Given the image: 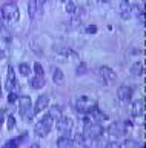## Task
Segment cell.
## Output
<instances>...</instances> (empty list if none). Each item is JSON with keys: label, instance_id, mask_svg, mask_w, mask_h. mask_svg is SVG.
I'll return each mask as SVG.
<instances>
[{"label": "cell", "instance_id": "obj_1", "mask_svg": "<svg viewBox=\"0 0 146 148\" xmlns=\"http://www.w3.org/2000/svg\"><path fill=\"white\" fill-rule=\"evenodd\" d=\"M102 134H103V127H102V123L85 120L83 136H85L86 139H100V137H102Z\"/></svg>", "mask_w": 146, "mask_h": 148}, {"label": "cell", "instance_id": "obj_2", "mask_svg": "<svg viewBox=\"0 0 146 148\" xmlns=\"http://www.w3.org/2000/svg\"><path fill=\"white\" fill-rule=\"evenodd\" d=\"M52 123H54V119L51 117V116H49V114L43 116V117L40 119L37 123H35V127H34V133L37 134L39 137H45L49 131H51Z\"/></svg>", "mask_w": 146, "mask_h": 148}, {"label": "cell", "instance_id": "obj_3", "mask_svg": "<svg viewBox=\"0 0 146 148\" xmlns=\"http://www.w3.org/2000/svg\"><path fill=\"white\" fill-rule=\"evenodd\" d=\"M19 108H20V114L25 120H29L34 116V110H33V102H31L29 96H22L19 97Z\"/></svg>", "mask_w": 146, "mask_h": 148}, {"label": "cell", "instance_id": "obj_4", "mask_svg": "<svg viewBox=\"0 0 146 148\" xmlns=\"http://www.w3.org/2000/svg\"><path fill=\"white\" fill-rule=\"evenodd\" d=\"M0 12H2V17L8 22H12V20H17V18H19V6L12 2L3 5L2 9H0Z\"/></svg>", "mask_w": 146, "mask_h": 148}, {"label": "cell", "instance_id": "obj_5", "mask_svg": "<svg viewBox=\"0 0 146 148\" xmlns=\"http://www.w3.org/2000/svg\"><path fill=\"white\" fill-rule=\"evenodd\" d=\"M95 106H97L95 100L91 99V97H88V96H81V97H79V99L75 100V108H77V111H80V113L89 114L91 110L95 108Z\"/></svg>", "mask_w": 146, "mask_h": 148}, {"label": "cell", "instance_id": "obj_6", "mask_svg": "<svg viewBox=\"0 0 146 148\" xmlns=\"http://www.w3.org/2000/svg\"><path fill=\"white\" fill-rule=\"evenodd\" d=\"M57 128H58L60 136H68L72 131V128H74V122L69 117H60L58 119V123H57Z\"/></svg>", "mask_w": 146, "mask_h": 148}, {"label": "cell", "instance_id": "obj_7", "mask_svg": "<svg viewBox=\"0 0 146 148\" xmlns=\"http://www.w3.org/2000/svg\"><path fill=\"white\" fill-rule=\"evenodd\" d=\"M98 73H100V77H102L105 85H111V83L115 82V73H114L109 66H100Z\"/></svg>", "mask_w": 146, "mask_h": 148}, {"label": "cell", "instance_id": "obj_8", "mask_svg": "<svg viewBox=\"0 0 146 148\" xmlns=\"http://www.w3.org/2000/svg\"><path fill=\"white\" fill-rule=\"evenodd\" d=\"M117 96H118V99H120L122 102H129V100H131V97H132V88H131V86H128V85L118 86Z\"/></svg>", "mask_w": 146, "mask_h": 148}, {"label": "cell", "instance_id": "obj_9", "mask_svg": "<svg viewBox=\"0 0 146 148\" xmlns=\"http://www.w3.org/2000/svg\"><path fill=\"white\" fill-rule=\"evenodd\" d=\"M71 147L72 148H88V139L83 134H75L71 139Z\"/></svg>", "mask_w": 146, "mask_h": 148}, {"label": "cell", "instance_id": "obj_10", "mask_svg": "<svg viewBox=\"0 0 146 148\" xmlns=\"http://www.w3.org/2000/svg\"><path fill=\"white\" fill-rule=\"evenodd\" d=\"M125 131H126V127H125V123H122V122H114V123H111V127H109V133H111L112 136H117V137L123 136Z\"/></svg>", "mask_w": 146, "mask_h": 148}, {"label": "cell", "instance_id": "obj_11", "mask_svg": "<svg viewBox=\"0 0 146 148\" xmlns=\"http://www.w3.org/2000/svg\"><path fill=\"white\" fill-rule=\"evenodd\" d=\"M17 85V80H16V76H14V69H12V66L8 68V77H6V82H5V88L8 91H12Z\"/></svg>", "mask_w": 146, "mask_h": 148}, {"label": "cell", "instance_id": "obj_12", "mask_svg": "<svg viewBox=\"0 0 146 148\" xmlns=\"http://www.w3.org/2000/svg\"><path fill=\"white\" fill-rule=\"evenodd\" d=\"M48 105H49V97L46 94L40 96L37 99V102H35V105H34V113H40V111H43Z\"/></svg>", "mask_w": 146, "mask_h": 148}, {"label": "cell", "instance_id": "obj_13", "mask_svg": "<svg viewBox=\"0 0 146 148\" xmlns=\"http://www.w3.org/2000/svg\"><path fill=\"white\" fill-rule=\"evenodd\" d=\"M145 114V100L140 99L134 102V105H132V116L134 117H140V116Z\"/></svg>", "mask_w": 146, "mask_h": 148}, {"label": "cell", "instance_id": "obj_14", "mask_svg": "<svg viewBox=\"0 0 146 148\" xmlns=\"http://www.w3.org/2000/svg\"><path fill=\"white\" fill-rule=\"evenodd\" d=\"M51 73H52V80L56 82L57 85H62V83L65 82V76H63V73H62L58 68L52 66V68H51Z\"/></svg>", "mask_w": 146, "mask_h": 148}, {"label": "cell", "instance_id": "obj_15", "mask_svg": "<svg viewBox=\"0 0 146 148\" xmlns=\"http://www.w3.org/2000/svg\"><path fill=\"white\" fill-rule=\"evenodd\" d=\"M120 11H122V17L123 18H129L131 16H132V8H131V5L128 3V2H125V0H123L122 2V5H120Z\"/></svg>", "mask_w": 146, "mask_h": 148}, {"label": "cell", "instance_id": "obj_16", "mask_svg": "<svg viewBox=\"0 0 146 148\" xmlns=\"http://www.w3.org/2000/svg\"><path fill=\"white\" fill-rule=\"evenodd\" d=\"M31 86L34 88V90H40V88L45 86V77L43 76H35L31 79Z\"/></svg>", "mask_w": 146, "mask_h": 148}, {"label": "cell", "instance_id": "obj_17", "mask_svg": "<svg viewBox=\"0 0 146 148\" xmlns=\"http://www.w3.org/2000/svg\"><path fill=\"white\" fill-rule=\"evenodd\" d=\"M131 74H134V76H143V63L135 62L131 66Z\"/></svg>", "mask_w": 146, "mask_h": 148}, {"label": "cell", "instance_id": "obj_18", "mask_svg": "<svg viewBox=\"0 0 146 148\" xmlns=\"http://www.w3.org/2000/svg\"><path fill=\"white\" fill-rule=\"evenodd\" d=\"M57 147L58 148H71V139L68 136H60L57 140Z\"/></svg>", "mask_w": 146, "mask_h": 148}, {"label": "cell", "instance_id": "obj_19", "mask_svg": "<svg viewBox=\"0 0 146 148\" xmlns=\"http://www.w3.org/2000/svg\"><path fill=\"white\" fill-rule=\"evenodd\" d=\"M48 114L51 116V117H52L54 120H56V119L58 120V119L62 117V113H60V106H58V105H54V106H51V110L48 111Z\"/></svg>", "mask_w": 146, "mask_h": 148}, {"label": "cell", "instance_id": "obj_20", "mask_svg": "<svg viewBox=\"0 0 146 148\" xmlns=\"http://www.w3.org/2000/svg\"><path fill=\"white\" fill-rule=\"evenodd\" d=\"M122 148H141V145L137 140H134V139H126L122 143Z\"/></svg>", "mask_w": 146, "mask_h": 148}, {"label": "cell", "instance_id": "obj_21", "mask_svg": "<svg viewBox=\"0 0 146 148\" xmlns=\"http://www.w3.org/2000/svg\"><path fill=\"white\" fill-rule=\"evenodd\" d=\"M28 12H29V17L34 18L37 17V8H35V3H34V0H31L29 2V5H28Z\"/></svg>", "mask_w": 146, "mask_h": 148}, {"label": "cell", "instance_id": "obj_22", "mask_svg": "<svg viewBox=\"0 0 146 148\" xmlns=\"http://www.w3.org/2000/svg\"><path fill=\"white\" fill-rule=\"evenodd\" d=\"M19 71H20L22 76L28 77L29 74H31V68H29V65H28V63H20V65H19Z\"/></svg>", "mask_w": 146, "mask_h": 148}, {"label": "cell", "instance_id": "obj_23", "mask_svg": "<svg viewBox=\"0 0 146 148\" xmlns=\"http://www.w3.org/2000/svg\"><path fill=\"white\" fill-rule=\"evenodd\" d=\"M34 3H35V8H37V16H42L43 6L46 3V0H34Z\"/></svg>", "mask_w": 146, "mask_h": 148}, {"label": "cell", "instance_id": "obj_24", "mask_svg": "<svg viewBox=\"0 0 146 148\" xmlns=\"http://www.w3.org/2000/svg\"><path fill=\"white\" fill-rule=\"evenodd\" d=\"M14 127H16V119H14V116H12V114H10V116H8V119H6V128L12 130Z\"/></svg>", "mask_w": 146, "mask_h": 148}, {"label": "cell", "instance_id": "obj_25", "mask_svg": "<svg viewBox=\"0 0 146 148\" xmlns=\"http://www.w3.org/2000/svg\"><path fill=\"white\" fill-rule=\"evenodd\" d=\"M34 71H35V76H43V66L39 62L34 63Z\"/></svg>", "mask_w": 146, "mask_h": 148}, {"label": "cell", "instance_id": "obj_26", "mask_svg": "<svg viewBox=\"0 0 146 148\" xmlns=\"http://www.w3.org/2000/svg\"><path fill=\"white\" fill-rule=\"evenodd\" d=\"M19 142L20 140H8L5 148H17V147H19Z\"/></svg>", "mask_w": 146, "mask_h": 148}, {"label": "cell", "instance_id": "obj_27", "mask_svg": "<svg viewBox=\"0 0 146 148\" xmlns=\"http://www.w3.org/2000/svg\"><path fill=\"white\" fill-rule=\"evenodd\" d=\"M17 99H19V97H17V94L11 91V92H10V96H8V102H10V103H14Z\"/></svg>", "mask_w": 146, "mask_h": 148}, {"label": "cell", "instance_id": "obj_28", "mask_svg": "<svg viewBox=\"0 0 146 148\" xmlns=\"http://www.w3.org/2000/svg\"><path fill=\"white\" fill-rule=\"evenodd\" d=\"M66 9H68V12L74 14V12H75V5L72 3V2H68V5H66Z\"/></svg>", "mask_w": 146, "mask_h": 148}, {"label": "cell", "instance_id": "obj_29", "mask_svg": "<svg viewBox=\"0 0 146 148\" xmlns=\"http://www.w3.org/2000/svg\"><path fill=\"white\" fill-rule=\"evenodd\" d=\"M85 69H86V66H85V63H80V66H79V69H77V73H79V76H81V74L85 73Z\"/></svg>", "mask_w": 146, "mask_h": 148}, {"label": "cell", "instance_id": "obj_30", "mask_svg": "<svg viewBox=\"0 0 146 148\" xmlns=\"http://www.w3.org/2000/svg\"><path fill=\"white\" fill-rule=\"evenodd\" d=\"M5 116H6V110H0V123H3Z\"/></svg>", "mask_w": 146, "mask_h": 148}, {"label": "cell", "instance_id": "obj_31", "mask_svg": "<svg viewBox=\"0 0 146 148\" xmlns=\"http://www.w3.org/2000/svg\"><path fill=\"white\" fill-rule=\"evenodd\" d=\"M86 31H88V32H89V34H94V32H95V31H97V28H95L94 25H91L89 28H86Z\"/></svg>", "mask_w": 146, "mask_h": 148}, {"label": "cell", "instance_id": "obj_32", "mask_svg": "<svg viewBox=\"0 0 146 148\" xmlns=\"http://www.w3.org/2000/svg\"><path fill=\"white\" fill-rule=\"evenodd\" d=\"M118 145H117V143L115 142H109V143H106V147H105V148H117Z\"/></svg>", "mask_w": 146, "mask_h": 148}, {"label": "cell", "instance_id": "obj_33", "mask_svg": "<svg viewBox=\"0 0 146 148\" xmlns=\"http://www.w3.org/2000/svg\"><path fill=\"white\" fill-rule=\"evenodd\" d=\"M2 59H3V51L0 49V60H2Z\"/></svg>", "mask_w": 146, "mask_h": 148}, {"label": "cell", "instance_id": "obj_34", "mask_svg": "<svg viewBox=\"0 0 146 148\" xmlns=\"http://www.w3.org/2000/svg\"><path fill=\"white\" fill-rule=\"evenodd\" d=\"M29 148H40V147H39V145H35V143H34V145H31Z\"/></svg>", "mask_w": 146, "mask_h": 148}, {"label": "cell", "instance_id": "obj_35", "mask_svg": "<svg viewBox=\"0 0 146 148\" xmlns=\"http://www.w3.org/2000/svg\"><path fill=\"white\" fill-rule=\"evenodd\" d=\"M0 96H2V85H0Z\"/></svg>", "mask_w": 146, "mask_h": 148}, {"label": "cell", "instance_id": "obj_36", "mask_svg": "<svg viewBox=\"0 0 146 148\" xmlns=\"http://www.w3.org/2000/svg\"><path fill=\"white\" fill-rule=\"evenodd\" d=\"M98 2H108V0H98Z\"/></svg>", "mask_w": 146, "mask_h": 148}, {"label": "cell", "instance_id": "obj_37", "mask_svg": "<svg viewBox=\"0 0 146 148\" xmlns=\"http://www.w3.org/2000/svg\"><path fill=\"white\" fill-rule=\"evenodd\" d=\"M63 2H68V0H63Z\"/></svg>", "mask_w": 146, "mask_h": 148}, {"label": "cell", "instance_id": "obj_38", "mask_svg": "<svg viewBox=\"0 0 146 148\" xmlns=\"http://www.w3.org/2000/svg\"><path fill=\"white\" fill-rule=\"evenodd\" d=\"M125 2H128V0H125Z\"/></svg>", "mask_w": 146, "mask_h": 148}, {"label": "cell", "instance_id": "obj_39", "mask_svg": "<svg viewBox=\"0 0 146 148\" xmlns=\"http://www.w3.org/2000/svg\"><path fill=\"white\" fill-rule=\"evenodd\" d=\"M3 148H5V147H3Z\"/></svg>", "mask_w": 146, "mask_h": 148}]
</instances>
